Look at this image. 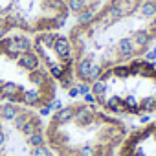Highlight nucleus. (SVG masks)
<instances>
[{"instance_id":"1","label":"nucleus","mask_w":156,"mask_h":156,"mask_svg":"<svg viewBox=\"0 0 156 156\" xmlns=\"http://www.w3.org/2000/svg\"><path fill=\"white\" fill-rule=\"evenodd\" d=\"M44 134L55 156H114L129 132L119 118L83 101L73 103L68 121L50 119Z\"/></svg>"},{"instance_id":"2","label":"nucleus","mask_w":156,"mask_h":156,"mask_svg":"<svg viewBox=\"0 0 156 156\" xmlns=\"http://www.w3.org/2000/svg\"><path fill=\"white\" fill-rule=\"evenodd\" d=\"M33 114V108L20 107L13 119L0 118V156H55L46 143L44 130L26 134L22 127Z\"/></svg>"},{"instance_id":"3","label":"nucleus","mask_w":156,"mask_h":156,"mask_svg":"<svg viewBox=\"0 0 156 156\" xmlns=\"http://www.w3.org/2000/svg\"><path fill=\"white\" fill-rule=\"evenodd\" d=\"M118 151H140L143 156H156V119L129 132Z\"/></svg>"},{"instance_id":"4","label":"nucleus","mask_w":156,"mask_h":156,"mask_svg":"<svg viewBox=\"0 0 156 156\" xmlns=\"http://www.w3.org/2000/svg\"><path fill=\"white\" fill-rule=\"evenodd\" d=\"M138 55L134 41L130 37H121L116 42V64H125Z\"/></svg>"},{"instance_id":"5","label":"nucleus","mask_w":156,"mask_h":156,"mask_svg":"<svg viewBox=\"0 0 156 156\" xmlns=\"http://www.w3.org/2000/svg\"><path fill=\"white\" fill-rule=\"evenodd\" d=\"M51 50L55 51L59 62L61 61H75L73 59V44H72V41L66 35L59 33V37H57V41H55V44H53Z\"/></svg>"},{"instance_id":"6","label":"nucleus","mask_w":156,"mask_h":156,"mask_svg":"<svg viewBox=\"0 0 156 156\" xmlns=\"http://www.w3.org/2000/svg\"><path fill=\"white\" fill-rule=\"evenodd\" d=\"M17 66H19L20 70H24L26 73H30V72L41 68V66H42V61H41L39 55L31 50V51H28V53H20V55H19V59H17Z\"/></svg>"},{"instance_id":"7","label":"nucleus","mask_w":156,"mask_h":156,"mask_svg":"<svg viewBox=\"0 0 156 156\" xmlns=\"http://www.w3.org/2000/svg\"><path fill=\"white\" fill-rule=\"evenodd\" d=\"M92 64H94V55H92V51H90V53H87L85 57H81L79 61H75L73 73H75V77H77V81L85 83V79H87V75H88V72H90V66H92Z\"/></svg>"},{"instance_id":"8","label":"nucleus","mask_w":156,"mask_h":156,"mask_svg":"<svg viewBox=\"0 0 156 156\" xmlns=\"http://www.w3.org/2000/svg\"><path fill=\"white\" fill-rule=\"evenodd\" d=\"M130 39L134 41V46H136V51L138 53L147 51V46L152 44V35L147 30H136V31H132Z\"/></svg>"},{"instance_id":"9","label":"nucleus","mask_w":156,"mask_h":156,"mask_svg":"<svg viewBox=\"0 0 156 156\" xmlns=\"http://www.w3.org/2000/svg\"><path fill=\"white\" fill-rule=\"evenodd\" d=\"M6 55L9 61H17L19 59V51L15 50V42H13V37H4L0 41V55Z\"/></svg>"},{"instance_id":"10","label":"nucleus","mask_w":156,"mask_h":156,"mask_svg":"<svg viewBox=\"0 0 156 156\" xmlns=\"http://www.w3.org/2000/svg\"><path fill=\"white\" fill-rule=\"evenodd\" d=\"M138 13L141 19H152L156 15V0H141L138 6Z\"/></svg>"},{"instance_id":"11","label":"nucleus","mask_w":156,"mask_h":156,"mask_svg":"<svg viewBox=\"0 0 156 156\" xmlns=\"http://www.w3.org/2000/svg\"><path fill=\"white\" fill-rule=\"evenodd\" d=\"M13 42H15V50L19 53H28L33 50V42L28 35H13Z\"/></svg>"},{"instance_id":"12","label":"nucleus","mask_w":156,"mask_h":156,"mask_svg":"<svg viewBox=\"0 0 156 156\" xmlns=\"http://www.w3.org/2000/svg\"><path fill=\"white\" fill-rule=\"evenodd\" d=\"M57 37H59V33L57 31H39V35L35 37L37 41H41L42 42V46L46 48V50H51L53 48V44H55V41H57Z\"/></svg>"},{"instance_id":"13","label":"nucleus","mask_w":156,"mask_h":156,"mask_svg":"<svg viewBox=\"0 0 156 156\" xmlns=\"http://www.w3.org/2000/svg\"><path fill=\"white\" fill-rule=\"evenodd\" d=\"M96 15H98V13H96L92 8H85L79 15H77V19H75V20H77V26H88V24L96 19Z\"/></svg>"},{"instance_id":"14","label":"nucleus","mask_w":156,"mask_h":156,"mask_svg":"<svg viewBox=\"0 0 156 156\" xmlns=\"http://www.w3.org/2000/svg\"><path fill=\"white\" fill-rule=\"evenodd\" d=\"M64 2H66L68 11L73 13V15H79L85 8H88V2H87V0H64Z\"/></svg>"},{"instance_id":"15","label":"nucleus","mask_w":156,"mask_h":156,"mask_svg":"<svg viewBox=\"0 0 156 156\" xmlns=\"http://www.w3.org/2000/svg\"><path fill=\"white\" fill-rule=\"evenodd\" d=\"M112 73L114 81H127L129 79V66L127 64H114L112 66Z\"/></svg>"},{"instance_id":"16","label":"nucleus","mask_w":156,"mask_h":156,"mask_svg":"<svg viewBox=\"0 0 156 156\" xmlns=\"http://www.w3.org/2000/svg\"><path fill=\"white\" fill-rule=\"evenodd\" d=\"M101 73H103V68H101V64H99V62H94V64L90 66V72H88V75H87V79H85V83L92 85V83L99 81V77H101Z\"/></svg>"},{"instance_id":"17","label":"nucleus","mask_w":156,"mask_h":156,"mask_svg":"<svg viewBox=\"0 0 156 156\" xmlns=\"http://www.w3.org/2000/svg\"><path fill=\"white\" fill-rule=\"evenodd\" d=\"M143 59L151 61V62H156V48H151V50L143 51Z\"/></svg>"},{"instance_id":"18","label":"nucleus","mask_w":156,"mask_h":156,"mask_svg":"<svg viewBox=\"0 0 156 156\" xmlns=\"http://www.w3.org/2000/svg\"><path fill=\"white\" fill-rule=\"evenodd\" d=\"M147 31H149V33L152 35V39L156 37V15H154V17H152L151 20H149V26H147Z\"/></svg>"},{"instance_id":"19","label":"nucleus","mask_w":156,"mask_h":156,"mask_svg":"<svg viewBox=\"0 0 156 156\" xmlns=\"http://www.w3.org/2000/svg\"><path fill=\"white\" fill-rule=\"evenodd\" d=\"M9 30H13L9 24H0V41H2V39L6 37V33H8Z\"/></svg>"},{"instance_id":"20","label":"nucleus","mask_w":156,"mask_h":156,"mask_svg":"<svg viewBox=\"0 0 156 156\" xmlns=\"http://www.w3.org/2000/svg\"><path fill=\"white\" fill-rule=\"evenodd\" d=\"M68 94H70V98H77V96H79L81 92H79V88H77V85H73V87L68 90Z\"/></svg>"},{"instance_id":"21","label":"nucleus","mask_w":156,"mask_h":156,"mask_svg":"<svg viewBox=\"0 0 156 156\" xmlns=\"http://www.w3.org/2000/svg\"><path fill=\"white\" fill-rule=\"evenodd\" d=\"M94 46H96V50H103L105 48L103 41H99V39H94Z\"/></svg>"},{"instance_id":"22","label":"nucleus","mask_w":156,"mask_h":156,"mask_svg":"<svg viewBox=\"0 0 156 156\" xmlns=\"http://www.w3.org/2000/svg\"><path fill=\"white\" fill-rule=\"evenodd\" d=\"M152 48H156V44H154V46H152Z\"/></svg>"}]
</instances>
